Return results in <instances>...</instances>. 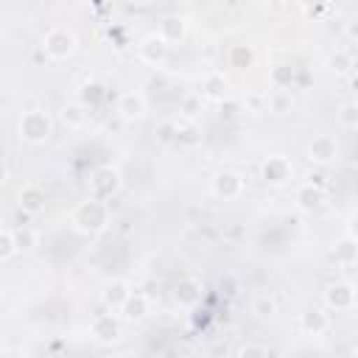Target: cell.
Here are the masks:
<instances>
[{"label":"cell","instance_id":"34","mask_svg":"<svg viewBox=\"0 0 358 358\" xmlns=\"http://www.w3.org/2000/svg\"><path fill=\"white\" fill-rule=\"evenodd\" d=\"M350 238H352V241H358V213L350 218Z\"/></svg>","mask_w":358,"mask_h":358},{"label":"cell","instance_id":"15","mask_svg":"<svg viewBox=\"0 0 358 358\" xmlns=\"http://www.w3.org/2000/svg\"><path fill=\"white\" fill-rule=\"evenodd\" d=\"M294 201H296V207H299L302 213H313V210L322 204V190H319V187H313L310 182H305L302 187H296Z\"/></svg>","mask_w":358,"mask_h":358},{"label":"cell","instance_id":"18","mask_svg":"<svg viewBox=\"0 0 358 358\" xmlns=\"http://www.w3.org/2000/svg\"><path fill=\"white\" fill-rule=\"evenodd\" d=\"M185 20L182 17H165L162 22H159V36L171 45V42H179L182 36H185Z\"/></svg>","mask_w":358,"mask_h":358},{"label":"cell","instance_id":"23","mask_svg":"<svg viewBox=\"0 0 358 358\" xmlns=\"http://www.w3.org/2000/svg\"><path fill=\"white\" fill-rule=\"evenodd\" d=\"M252 62H255V50L249 45H232L229 48V64L232 67L246 70V67H252Z\"/></svg>","mask_w":358,"mask_h":358},{"label":"cell","instance_id":"7","mask_svg":"<svg viewBox=\"0 0 358 358\" xmlns=\"http://www.w3.org/2000/svg\"><path fill=\"white\" fill-rule=\"evenodd\" d=\"M355 299H358V294H355V288H352L350 282H333V285H327V291H324V302H327L333 310H350V308L355 305Z\"/></svg>","mask_w":358,"mask_h":358},{"label":"cell","instance_id":"27","mask_svg":"<svg viewBox=\"0 0 358 358\" xmlns=\"http://www.w3.org/2000/svg\"><path fill=\"white\" fill-rule=\"evenodd\" d=\"M14 241H17V249L20 252H31L36 246V232L28 229V227H17L14 229Z\"/></svg>","mask_w":358,"mask_h":358},{"label":"cell","instance_id":"12","mask_svg":"<svg viewBox=\"0 0 358 358\" xmlns=\"http://www.w3.org/2000/svg\"><path fill=\"white\" fill-rule=\"evenodd\" d=\"M299 327H302V333H308V336H322V333L330 327V319H327L324 310L310 308V310H305V313L299 316Z\"/></svg>","mask_w":358,"mask_h":358},{"label":"cell","instance_id":"8","mask_svg":"<svg viewBox=\"0 0 358 358\" xmlns=\"http://www.w3.org/2000/svg\"><path fill=\"white\" fill-rule=\"evenodd\" d=\"M291 173H294V168H291V162L285 157H268L263 162V168H260V176L268 185H285L291 179Z\"/></svg>","mask_w":358,"mask_h":358},{"label":"cell","instance_id":"35","mask_svg":"<svg viewBox=\"0 0 358 358\" xmlns=\"http://www.w3.org/2000/svg\"><path fill=\"white\" fill-rule=\"evenodd\" d=\"M352 358H358V347H355V350H352Z\"/></svg>","mask_w":358,"mask_h":358},{"label":"cell","instance_id":"13","mask_svg":"<svg viewBox=\"0 0 358 358\" xmlns=\"http://www.w3.org/2000/svg\"><path fill=\"white\" fill-rule=\"evenodd\" d=\"M117 112H120V117H126V120L143 117V115H145V101H143V95H140V92H126V95H120Z\"/></svg>","mask_w":358,"mask_h":358},{"label":"cell","instance_id":"29","mask_svg":"<svg viewBox=\"0 0 358 358\" xmlns=\"http://www.w3.org/2000/svg\"><path fill=\"white\" fill-rule=\"evenodd\" d=\"M252 310H255L260 319H266V316H274L277 305H274V299H271V296H257V299H255V305H252Z\"/></svg>","mask_w":358,"mask_h":358},{"label":"cell","instance_id":"17","mask_svg":"<svg viewBox=\"0 0 358 358\" xmlns=\"http://www.w3.org/2000/svg\"><path fill=\"white\" fill-rule=\"evenodd\" d=\"M173 296H176V302L179 305H185V308H190V305H196L199 302V296H201V285H199V280H182L179 285H176V291H173Z\"/></svg>","mask_w":358,"mask_h":358},{"label":"cell","instance_id":"21","mask_svg":"<svg viewBox=\"0 0 358 358\" xmlns=\"http://www.w3.org/2000/svg\"><path fill=\"white\" fill-rule=\"evenodd\" d=\"M120 310H123V316H126V319L140 322V319H145V316H148V299H145L143 294H131Z\"/></svg>","mask_w":358,"mask_h":358},{"label":"cell","instance_id":"25","mask_svg":"<svg viewBox=\"0 0 358 358\" xmlns=\"http://www.w3.org/2000/svg\"><path fill=\"white\" fill-rule=\"evenodd\" d=\"M176 143H182V145H196V143H199V126H196L193 120L179 123V129H176Z\"/></svg>","mask_w":358,"mask_h":358},{"label":"cell","instance_id":"24","mask_svg":"<svg viewBox=\"0 0 358 358\" xmlns=\"http://www.w3.org/2000/svg\"><path fill=\"white\" fill-rule=\"evenodd\" d=\"M271 87L274 90H291V84H294V67H288V64H277V67H271Z\"/></svg>","mask_w":358,"mask_h":358},{"label":"cell","instance_id":"32","mask_svg":"<svg viewBox=\"0 0 358 358\" xmlns=\"http://www.w3.org/2000/svg\"><path fill=\"white\" fill-rule=\"evenodd\" d=\"M199 109H201V95H185V98H182V112H185L187 117H196Z\"/></svg>","mask_w":358,"mask_h":358},{"label":"cell","instance_id":"30","mask_svg":"<svg viewBox=\"0 0 358 358\" xmlns=\"http://www.w3.org/2000/svg\"><path fill=\"white\" fill-rule=\"evenodd\" d=\"M101 95H103L101 84H84V92H81V103L90 109L92 103H98V101H101Z\"/></svg>","mask_w":358,"mask_h":358},{"label":"cell","instance_id":"9","mask_svg":"<svg viewBox=\"0 0 358 358\" xmlns=\"http://www.w3.org/2000/svg\"><path fill=\"white\" fill-rule=\"evenodd\" d=\"M336 154H338V143H336V137H330V134H319V137H313L310 145H308V157H310L313 162H319V165L333 162Z\"/></svg>","mask_w":358,"mask_h":358},{"label":"cell","instance_id":"6","mask_svg":"<svg viewBox=\"0 0 358 358\" xmlns=\"http://www.w3.org/2000/svg\"><path fill=\"white\" fill-rule=\"evenodd\" d=\"M90 333H92L95 341L112 344V341L120 338V322H117V316H112V313H98V316L92 319V324H90Z\"/></svg>","mask_w":358,"mask_h":358},{"label":"cell","instance_id":"3","mask_svg":"<svg viewBox=\"0 0 358 358\" xmlns=\"http://www.w3.org/2000/svg\"><path fill=\"white\" fill-rule=\"evenodd\" d=\"M42 48H45V53L50 59H67L73 53V48H76V36L67 28H50L45 34V39H42Z\"/></svg>","mask_w":358,"mask_h":358},{"label":"cell","instance_id":"31","mask_svg":"<svg viewBox=\"0 0 358 358\" xmlns=\"http://www.w3.org/2000/svg\"><path fill=\"white\" fill-rule=\"evenodd\" d=\"M238 358H268V350L263 344H243L238 350Z\"/></svg>","mask_w":358,"mask_h":358},{"label":"cell","instance_id":"19","mask_svg":"<svg viewBox=\"0 0 358 358\" xmlns=\"http://www.w3.org/2000/svg\"><path fill=\"white\" fill-rule=\"evenodd\" d=\"M201 95H207V98H224L227 95V78H224V73H207L201 78Z\"/></svg>","mask_w":358,"mask_h":358},{"label":"cell","instance_id":"22","mask_svg":"<svg viewBox=\"0 0 358 358\" xmlns=\"http://www.w3.org/2000/svg\"><path fill=\"white\" fill-rule=\"evenodd\" d=\"M291 106H294V95H291L288 90H274V92L268 95V112H274V115H288Z\"/></svg>","mask_w":358,"mask_h":358},{"label":"cell","instance_id":"14","mask_svg":"<svg viewBox=\"0 0 358 358\" xmlns=\"http://www.w3.org/2000/svg\"><path fill=\"white\" fill-rule=\"evenodd\" d=\"M20 207L25 213H42L45 210V190L39 185H25L20 190Z\"/></svg>","mask_w":358,"mask_h":358},{"label":"cell","instance_id":"28","mask_svg":"<svg viewBox=\"0 0 358 358\" xmlns=\"http://www.w3.org/2000/svg\"><path fill=\"white\" fill-rule=\"evenodd\" d=\"M330 67H333L336 73H347V70L352 67V56H350L347 50H336V53L330 56Z\"/></svg>","mask_w":358,"mask_h":358},{"label":"cell","instance_id":"2","mask_svg":"<svg viewBox=\"0 0 358 358\" xmlns=\"http://www.w3.org/2000/svg\"><path fill=\"white\" fill-rule=\"evenodd\" d=\"M50 131H53V120L42 109H31L20 117V137L25 143H45L50 137Z\"/></svg>","mask_w":358,"mask_h":358},{"label":"cell","instance_id":"1","mask_svg":"<svg viewBox=\"0 0 358 358\" xmlns=\"http://www.w3.org/2000/svg\"><path fill=\"white\" fill-rule=\"evenodd\" d=\"M109 224V210L101 199H84L73 210V227L84 235H95Z\"/></svg>","mask_w":358,"mask_h":358},{"label":"cell","instance_id":"20","mask_svg":"<svg viewBox=\"0 0 358 358\" xmlns=\"http://www.w3.org/2000/svg\"><path fill=\"white\" fill-rule=\"evenodd\" d=\"M87 117H90V109L84 103H67L62 109V120H64L67 129H81L87 123Z\"/></svg>","mask_w":358,"mask_h":358},{"label":"cell","instance_id":"33","mask_svg":"<svg viewBox=\"0 0 358 358\" xmlns=\"http://www.w3.org/2000/svg\"><path fill=\"white\" fill-rule=\"evenodd\" d=\"M338 117H341L344 126H358V103H344Z\"/></svg>","mask_w":358,"mask_h":358},{"label":"cell","instance_id":"5","mask_svg":"<svg viewBox=\"0 0 358 358\" xmlns=\"http://www.w3.org/2000/svg\"><path fill=\"white\" fill-rule=\"evenodd\" d=\"M213 193H215L218 199H224V201L238 199V196L243 193V176L235 173V171H221V173H215V179H213Z\"/></svg>","mask_w":358,"mask_h":358},{"label":"cell","instance_id":"11","mask_svg":"<svg viewBox=\"0 0 358 358\" xmlns=\"http://www.w3.org/2000/svg\"><path fill=\"white\" fill-rule=\"evenodd\" d=\"M129 296H131V291H129V282H123V280H112V282H106L103 291H101L103 305L112 308V310H115V308H123Z\"/></svg>","mask_w":358,"mask_h":358},{"label":"cell","instance_id":"10","mask_svg":"<svg viewBox=\"0 0 358 358\" xmlns=\"http://www.w3.org/2000/svg\"><path fill=\"white\" fill-rule=\"evenodd\" d=\"M140 56L148 62V64H162L165 62V56H168V42L159 36V34H151V36H145L143 39V45H140Z\"/></svg>","mask_w":358,"mask_h":358},{"label":"cell","instance_id":"4","mask_svg":"<svg viewBox=\"0 0 358 358\" xmlns=\"http://www.w3.org/2000/svg\"><path fill=\"white\" fill-rule=\"evenodd\" d=\"M120 187V173L112 168V165H106V168H98L95 173H92V179H90V190H92V199H109L115 190Z\"/></svg>","mask_w":358,"mask_h":358},{"label":"cell","instance_id":"26","mask_svg":"<svg viewBox=\"0 0 358 358\" xmlns=\"http://www.w3.org/2000/svg\"><path fill=\"white\" fill-rule=\"evenodd\" d=\"M14 252H20V249H17V241H14V229L3 227V229H0V260L14 257Z\"/></svg>","mask_w":358,"mask_h":358},{"label":"cell","instance_id":"16","mask_svg":"<svg viewBox=\"0 0 358 358\" xmlns=\"http://www.w3.org/2000/svg\"><path fill=\"white\" fill-rule=\"evenodd\" d=\"M333 260H336L338 266H355V263H358V241H352V238L338 241V243L333 246Z\"/></svg>","mask_w":358,"mask_h":358}]
</instances>
